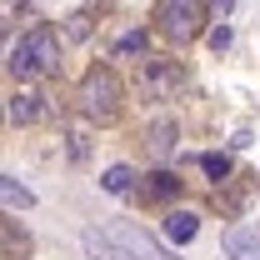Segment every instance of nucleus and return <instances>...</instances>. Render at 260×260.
<instances>
[{
    "instance_id": "nucleus-15",
    "label": "nucleus",
    "mask_w": 260,
    "mask_h": 260,
    "mask_svg": "<svg viewBox=\"0 0 260 260\" xmlns=\"http://www.w3.org/2000/svg\"><path fill=\"white\" fill-rule=\"evenodd\" d=\"M65 40H85V35H90V15H85V10H75V15H65Z\"/></svg>"
},
{
    "instance_id": "nucleus-10",
    "label": "nucleus",
    "mask_w": 260,
    "mask_h": 260,
    "mask_svg": "<svg viewBox=\"0 0 260 260\" xmlns=\"http://www.w3.org/2000/svg\"><path fill=\"white\" fill-rule=\"evenodd\" d=\"M175 135H180V130L170 125V120L150 125V155H155V160H170V155H175Z\"/></svg>"
},
{
    "instance_id": "nucleus-11",
    "label": "nucleus",
    "mask_w": 260,
    "mask_h": 260,
    "mask_svg": "<svg viewBox=\"0 0 260 260\" xmlns=\"http://www.w3.org/2000/svg\"><path fill=\"white\" fill-rule=\"evenodd\" d=\"M0 195H5V205H10V210H30V205H35V195L25 190L15 175H0Z\"/></svg>"
},
{
    "instance_id": "nucleus-3",
    "label": "nucleus",
    "mask_w": 260,
    "mask_h": 260,
    "mask_svg": "<svg viewBox=\"0 0 260 260\" xmlns=\"http://www.w3.org/2000/svg\"><path fill=\"white\" fill-rule=\"evenodd\" d=\"M180 85H185V65L180 60H150L145 75H140V95L145 100H170V95H180Z\"/></svg>"
},
{
    "instance_id": "nucleus-9",
    "label": "nucleus",
    "mask_w": 260,
    "mask_h": 260,
    "mask_svg": "<svg viewBox=\"0 0 260 260\" xmlns=\"http://www.w3.org/2000/svg\"><path fill=\"white\" fill-rule=\"evenodd\" d=\"M195 230H200V220H195L190 210H170V215H165V235H170L175 245H185V240H195Z\"/></svg>"
},
{
    "instance_id": "nucleus-2",
    "label": "nucleus",
    "mask_w": 260,
    "mask_h": 260,
    "mask_svg": "<svg viewBox=\"0 0 260 260\" xmlns=\"http://www.w3.org/2000/svg\"><path fill=\"white\" fill-rule=\"evenodd\" d=\"M80 105H85L90 120L110 125V120L120 115V75H115L110 65H90L85 80H80Z\"/></svg>"
},
{
    "instance_id": "nucleus-17",
    "label": "nucleus",
    "mask_w": 260,
    "mask_h": 260,
    "mask_svg": "<svg viewBox=\"0 0 260 260\" xmlns=\"http://www.w3.org/2000/svg\"><path fill=\"white\" fill-rule=\"evenodd\" d=\"M65 140H70V155H75V160H85V150H90V145H85V130L70 125V130H65Z\"/></svg>"
},
{
    "instance_id": "nucleus-16",
    "label": "nucleus",
    "mask_w": 260,
    "mask_h": 260,
    "mask_svg": "<svg viewBox=\"0 0 260 260\" xmlns=\"http://www.w3.org/2000/svg\"><path fill=\"white\" fill-rule=\"evenodd\" d=\"M145 45H150V40H145V30H135V35H125V40L115 45V55H145Z\"/></svg>"
},
{
    "instance_id": "nucleus-8",
    "label": "nucleus",
    "mask_w": 260,
    "mask_h": 260,
    "mask_svg": "<svg viewBox=\"0 0 260 260\" xmlns=\"http://www.w3.org/2000/svg\"><path fill=\"white\" fill-rule=\"evenodd\" d=\"M170 195H180V175H170V170H155V175H145V185H140V200H170Z\"/></svg>"
},
{
    "instance_id": "nucleus-18",
    "label": "nucleus",
    "mask_w": 260,
    "mask_h": 260,
    "mask_svg": "<svg viewBox=\"0 0 260 260\" xmlns=\"http://www.w3.org/2000/svg\"><path fill=\"white\" fill-rule=\"evenodd\" d=\"M210 50H215V55L230 50V25H215V30H210Z\"/></svg>"
},
{
    "instance_id": "nucleus-14",
    "label": "nucleus",
    "mask_w": 260,
    "mask_h": 260,
    "mask_svg": "<svg viewBox=\"0 0 260 260\" xmlns=\"http://www.w3.org/2000/svg\"><path fill=\"white\" fill-rule=\"evenodd\" d=\"M25 250H30V235L15 225V220H5V255L15 260V255H25Z\"/></svg>"
},
{
    "instance_id": "nucleus-13",
    "label": "nucleus",
    "mask_w": 260,
    "mask_h": 260,
    "mask_svg": "<svg viewBox=\"0 0 260 260\" xmlns=\"http://www.w3.org/2000/svg\"><path fill=\"white\" fill-rule=\"evenodd\" d=\"M200 170L215 180V185H225L230 180V155H220V150H210V155H200Z\"/></svg>"
},
{
    "instance_id": "nucleus-6",
    "label": "nucleus",
    "mask_w": 260,
    "mask_h": 260,
    "mask_svg": "<svg viewBox=\"0 0 260 260\" xmlns=\"http://www.w3.org/2000/svg\"><path fill=\"white\" fill-rule=\"evenodd\" d=\"M225 255L230 260H260V235H250L245 225L225 230Z\"/></svg>"
},
{
    "instance_id": "nucleus-7",
    "label": "nucleus",
    "mask_w": 260,
    "mask_h": 260,
    "mask_svg": "<svg viewBox=\"0 0 260 260\" xmlns=\"http://www.w3.org/2000/svg\"><path fill=\"white\" fill-rule=\"evenodd\" d=\"M45 95H35V90H15L10 95V120L15 125H30V120H40L45 115V105H40Z\"/></svg>"
},
{
    "instance_id": "nucleus-1",
    "label": "nucleus",
    "mask_w": 260,
    "mask_h": 260,
    "mask_svg": "<svg viewBox=\"0 0 260 260\" xmlns=\"http://www.w3.org/2000/svg\"><path fill=\"white\" fill-rule=\"evenodd\" d=\"M85 255L90 260H175L155 235H145L135 220H110V225L85 230Z\"/></svg>"
},
{
    "instance_id": "nucleus-4",
    "label": "nucleus",
    "mask_w": 260,
    "mask_h": 260,
    "mask_svg": "<svg viewBox=\"0 0 260 260\" xmlns=\"http://www.w3.org/2000/svg\"><path fill=\"white\" fill-rule=\"evenodd\" d=\"M200 20H205V5H195V0H170V5H160V30L170 40H180V45L200 35Z\"/></svg>"
},
{
    "instance_id": "nucleus-5",
    "label": "nucleus",
    "mask_w": 260,
    "mask_h": 260,
    "mask_svg": "<svg viewBox=\"0 0 260 260\" xmlns=\"http://www.w3.org/2000/svg\"><path fill=\"white\" fill-rule=\"evenodd\" d=\"M20 45H25V55H30L35 75H45V70H60V35H55V30H30Z\"/></svg>"
},
{
    "instance_id": "nucleus-12",
    "label": "nucleus",
    "mask_w": 260,
    "mask_h": 260,
    "mask_svg": "<svg viewBox=\"0 0 260 260\" xmlns=\"http://www.w3.org/2000/svg\"><path fill=\"white\" fill-rule=\"evenodd\" d=\"M100 185H105L110 195H130V185H135V170H130V165H110V170L100 175Z\"/></svg>"
}]
</instances>
